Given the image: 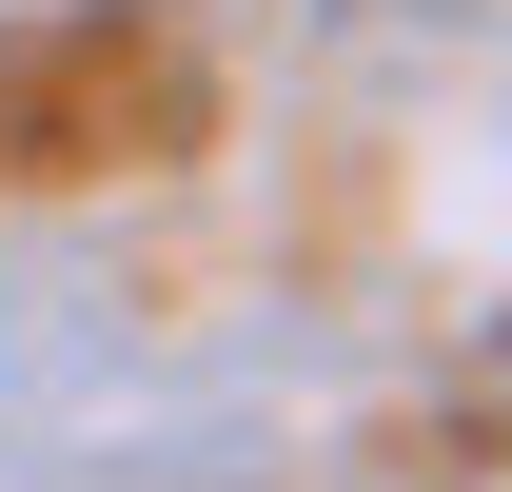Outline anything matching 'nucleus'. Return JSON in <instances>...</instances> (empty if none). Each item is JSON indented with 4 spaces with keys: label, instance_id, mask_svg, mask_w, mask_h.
Listing matches in <instances>:
<instances>
[]
</instances>
